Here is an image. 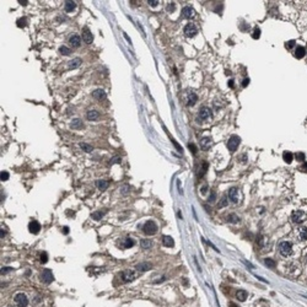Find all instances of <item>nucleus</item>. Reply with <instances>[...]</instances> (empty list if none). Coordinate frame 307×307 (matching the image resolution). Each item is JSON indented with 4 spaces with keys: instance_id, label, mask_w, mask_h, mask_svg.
Here are the masks:
<instances>
[{
    "instance_id": "f257e3e1",
    "label": "nucleus",
    "mask_w": 307,
    "mask_h": 307,
    "mask_svg": "<svg viewBox=\"0 0 307 307\" xmlns=\"http://www.w3.org/2000/svg\"><path fill=\"white\" fill-rule=\"evenodd\" d=\"M279 252L284 257H289L292 253V243L289 241H283L279 243Z\"/></svg>"
},
{
    "instance_id": "f03ea898",
    "label": "nucleus",
    "mask_w": 307,
    "mask_h": 307,
    "mask_svg": "<svg viewBox=\"0 0 307 307\" xmlns=\"http://www.w3.org/2000/svg\"><path fill=\"white\" fill-rule=\"evenodd\" d=\"M143 231L146 233V235H155V233L157 232V225L155 224L152 220H149V221H146L143 226Z\"/></svg>"
},
{
    "instance_id": "7ed1b4c3",
    "label": "nucleus",
    "mask_w": 307,
    "mask_h": 307,
    "mask_svg": "<svg viewBox=\"0 0 307 307\" xmlns=\"http://www.w3.org/2000/svg\"><path fill=\"white\" fill-rule=\"evenodd\" d=\"M306 218H307V215L305 211H302V210H295V211H292V214H291V220H292V222H295V224L304 222L306 220Z\"/></svg>"
},
{
    "instance_id": "20e7f679",
    "label": "nucleus",
    "mask_w": 307,
    "mask_h": 307,
    "mask_svg": "<svg viewBox=\"0 0 307 307\" xmlns=\"http://www.w3.org/2000/svg\"><path fill=\"white\" fill-rule=\"evenodd\" d=\"M240 136H237V135H232L230 139H228L227 141V148L228 150L231 151V152H233V151H236V149L238 148V145H240Z\"/></svg>"
},
{
    "instance_id": "39448f33",
    "label": "nucleus",
    "mask_w": 307,
    "mask_h": 307,
    "mask_svg": "<svg viewBox=\"0 0 307 307\" xmlns=\"http://www.w3.org/2000/svg\"><path fill=\"white\" fill-rule=\"evenodd\" d=\"M14 300H15V302L19 307H27V305H28V299H27V296L25 294H22V292L16 294L15 297H14Z\"/></svg>"
},
{
    "instance_id": "423d86ee",
    "label": "nucleus",
    "mask_w": 307,
    "mask_h": 307,
    "mask_svg": "<svg viewBox=\"0 0 307 307\" xmlns=\"http://www.w3.org/2000/svg\"><path fill=\"white\" fill-rule=\"evenodd\" d=\"M41 280H42L44 284H50L53 280H54V277H53V273L50 269H44L42 274H41Z\"/></svg>"
},
{
    "instance_id": "0eeeda50",
    "label": "nucleus",
    "mask_w": 307,
    "mask_h": 307,
    "mask_svg": "<svg viewBox=\"0 0 307 307\" xmlns=\"http://www.w3.org/2000/svg\"><path fill=\"white\" fill-rule=\"evenodd\" d=\"M121 278H122L123 283H129V281L134 280V279L136 278V275H135V273L133 272V270H124V272L121 274Z\"/></svg>"
},
{
    "instance_id": "6e6552de",
    "label": "nucleus",
    "mask_w": 307,
    "mask_h": 307,
    "mask_svg": "<svg viewBox=\"0 0 307 307\" xmlns=\"http://www.w3.org/2000/svg\"><path fill=\"white\" fill-rule=\"evenodd\" d=\"M197 32H198V30H197V27L193 25V24H188V25H186L184 27V35L187 36V37H194V36L197 35Z\"/></svg>"
},
{
    "instance_id": "1a4fd4ad",
    "label": "nucleus",
    "mask_w": 307,
    "mask_h": 307,
    "mask_svg": "<svg viewBox=\"0 0 307 307\" xmlns=\"http://www.w3.org/2000/svg\"><path fill=\"white\" fill-rule=\"evenodd\" d=\"M228 199H230L232 203H238V200H240V192H238L237 188H231L230 190H228Z\"/></svg>"
},
{
    "instance_id": "9d476101",
    "label": "nucleus",
    "mask_w": 307,
    "mask_h": 307,
    "mask_svg": "<svg viewBox=\"0 0 307 307\" xmlns=\"http://www.w3.org/2000/svg\"><path fill=\"white\" fill-rule=\"evenodd\" d=\"M82 39H84V42L85 43H87V44H90V43H92V41H94V36H92V33H91V31L87 28V27H85L84 30H82Z\"/></svg>"
},
{
    "instance_id": "9b49d317",
    "label": "nucleus",
    "mask_w": 307,
    "mask_h": 307,
    "mask_svg": "<svg viewBox=\"0 0 307 307\" xmlns=\"http://www.w3.org/2000/svg\"><path fill=\"white\" fill-rule=\"evenodd\" d=\"M211 114H213L211 109L208 108V107H203L199 112V119H201V121H207V119L211 118Z\"/></svg>"
},
{
    "instance_id": "f8f14e48",
    "label": "nucleus",
    "mask_w": 307,
    "mask_h": 307,
    "mask_svg": "<svg viewBox=\"0 0 307 307\" xmlns=\"http://www.w3.org/2000/svg\"><path fill=\"white\" fill-rule=\"evenodd\" d=\"M28 230L31 233H33V235H37L41 230V224L38 221H36V220H32V221L28 224Z\"/></svg>"
},
{
    "instance_id": "ddd939ff",
    "label": "nucleus",
    "mask_w": 307,
    "mask_h": 307,
    "mask_svg": "<svg viewBox=\"0 0 307 307\" xmlns=\"http://www.w3.org/2000/svg\"><path fill=\"white\" fill-rule=\"evenodd\" d=\"M296 236L300 241H306L307 240V227L301 226L296 230Z\"/></svg>"
},
{
    "instance_id": "4468645a",
    "label": "nucleus",
    "mask_w": 307,
    "mask_h": 307,
    "mask_svg": "<svg viewBox=\"0 0 307 307\" xmlns=\"http://www.w3.org/2000/svg\"><path fill=\"white\" fill-rule=\"evenodd\" d=\"M69 43L71 47H74V48H79L80 47V44H81V38H80V36H77V35H73L71 37L69 38Z\"/></svg>"
},
{
    "instance_id": "2eb2a0df",
    "label": "nucleus",
    "mask_w": 307,
    "mask_h": 307,
    "mask_svg": "<svg viewBox=\"0 0 307 307\" xmlns=\"http://www.w3.org/2000/svg\"><path fill=\"white\" fill-rule=\"evenodd\" d=\"M92 97L95 100H97V101L104 100V98H106V92H104L102 89H97V90H95L94 92H92Z\"/></svg>"
},
{
    "instance_id": "dca6fc26",
    "label": "nucleus",
    "mask_w": 307,
    "mask_h": 307,
    "mask_svg": "<svg viewBox=\"0 0 307 307\" xmlns=\"http://www.w3.org/2000/svg\"><path fill=\"white\" fill-rule=\"evenodd\" d=\"M86 118L89 119V121H97L100 118V112L96 111V109H90L86 113Z\"/></svg>"
},
{
    "instance_id": "f3484780",
    "label": "nucleus",
    "mask_w": 307,
    "mask_h": 307,
    "mask_svg": "<svg viewBox=\"0 0 307 307\" xmlns=\"http://www.w3.org/2000/svg\"><path fill=\"white\" fill-rule=\"evenodd\" d=\"M70 127H71V129H81V128L84 127V123H82L81 119L75 118V119H73L71 121Z\"/></svg>"
},
{
    "instance_id": "a211bd4d",
    "label": "nucleus",
    "mask_w": 307,
    "mask_h": 307,
    "mask_svg": "<svg viewBox=\"0 0 307 307\" xmlns=\"http://www.w3.org/2000/svg\"><path fill=\"white\" fill-rule=\"evenodd\" d=\"M136 270H139V272H148V270L151 269V264L148 263V262H144V263H139L136 264Z\"/></svg>"
},
{
    "instance_id": "6ab92c4d",
    "label": "nucleus",
    "mask_w": 307,
    "mask_h": 307,
    "mask_svg": "<svg viewBox=\"0 0 307 307\" xmlns=\"http://www.w3.org/2000/svg\"><path fill=\"white\" fill-rule=\"evenodd\" d=\"M182 15L184 17H187V19H190V17L194 16V10L189 6H186V7H183V10H182Z\"/></svg>"
},
{
    "instance_id": "aec40b11",
    "label": "nucleus",
    "mask_w": 307,
    "mask_h": 307,
    "mask_svg": "<svg viewBox=\"0 0 307 307\" xmlns=\"http://www.w3.org/2000/svg\"><path fill=\"white\" fill-rule=\"evenodd\" d=\"M162 245L165 247H173L175 246V241L171 236H163L162 237Z\"/></svg>"
},
{
    "instance_id": "412c9836",
    "label": "nucleus",
    "mask_w": 307,
    "mask_h": 307,
    "mask_svg": "<svg viewBox=\"0 0 307 307\" xmlns=\"http://www.w3.org/2000/svg\"><path fill=\"white\" fill-rule=\"evenodd\" d=\"M247 297H248V294H247V291H245V290H238L237 292H236V299L238 300V301H246L247 300Z\"/></svg>"
},
{
    "instance_id": "4be33fe9",
    "label": "nucleus",
    "mask_w": 307,
    "mask_h": 307,
    "mask_svg": "<svg viewBox=\"0 0 307 307\" xmlns=\"http://www.w3.org/2000/svg\"><path fill=\"white\" fill-rule=\"evenodd\" d=\"M134 240H133L131 237H127V238H124V240H123V243H122V246H123V248H130V247H133L134 246Z\"/></svg>"
},
{
    "instance_id": "5701e85b",
    "label": "nucleus",
    "mask_w": 307,
    "mask_h": 307,
    "mask_svg": "<svg viewBox=\"0 0 307 307\" xmlns=\"http://www.w3.org/2000/svg\"><path fill=\"white\" fill-rule=\"evenodd\" d=\"M108 184H109V182L108 181H104V180H100L96 182V186H97V188L100 190H104V189H107L108 188Z\"/></svg>"
},
{
    "instance_id": "b1692460",
    "label": "nucleus",
    "mask_w": 307,
    "mask_h": 307,
    "mask_svg": "<svg viewBox=\"0 0 307 307\" xmlns=\"http://www.w3.org/2000/svg\"><path fill=\"white\" fill-rule=\"evenodd\" d=\"M81 59L80 58H74L73 59V60H70V63H69V68L70 69H76V68H79L80 65H81Z\"/></svg>"
},
{
    "instance_id": "393cba45",
    "label": "nucleus",
    "mask_w": 307,
    "mask_h": 307,
    "mask_svg": "<svg viewBox=\"0 0 307 307\" xmlns=\"http://www.w3.org/2000/svg\"><path fill=\"white\" fill-rule=\"evenodd\" d=\"M75 7H76V4L74 1H65V4H64V10L66 12H71Z\"/></svg>"
},
{
    "instance_id": "a878e982",
    "label": "nucleus",
    "mask_w": 307,
    "mask_h": 307,
    "mask_svg": "<svg viewBox=\"0 0 307 307\" xmlns=\"http://www.w3.org/2000/svg\"><path fill=\"white\" fill-rule=\"evenodd\" d=\"M211 145V139L210 138H203L200 140V146H201V149H204V150H207L209 149V146Z\"/></svg>"
},
{
    "instance_id": "bb28decb",
    "label": "nucleus",
    "mask_w": 307,
    "mask_h": 307,
    "mask_svg": "<svg viewBox=\"0 0 307 307\" xmlns=\"http://www.w3.org/2000/svg\"><path fill=\"white\" fill-rule=\"evenodd\" d=\"M305 53H306V50H305V48H304V47H301V45H299V47H297V48L295 49V57H296L297 59L304 58Z\"/></svg>"
},
{
    "instance_id": "cd10ccee",
    "label": "nucleus",
    "mask_w": 307,
    "mask_h": 307,
    "mask_svg": "<svg viewBox=\"0 0 307 307\" xmlns=\"http://www.w3.org/2000/svg\"><path fill=\"white\" fill-rule=\"evenodd\" d=\"M197 101H198V96H197L194 92H189L188 94V104L189 106H194Z\"/></svg>"
},
{
    "instance_id": "c85d7f7f",
    "label": "nucleus",
    "mask_w": 307,
    "mask_h": 307,
    "mask_svg": "<svg viewBox=\"0 0 307 307\" xmlns=\"http://www.w3.org/2000/svg\"><path fill=\"white\" fill-rule=\"evenodd\" d=\"M283 159H284V161H285L286 163H291L292 159H294V155H292L290 151H285V152L283 154Z\"/></svg>"
},
{
    "instance_id": "c756f323",
    "label": "nucleus",
    "mask_w": 307,
    "mask_h": 307,
    "mask_svg": "<svg viewBox=\"0 0 307 307\" xmlns=\"http://www.w3.org/2000/svg\"><path fill=\"white\" fill-rule=\"evenodd\" d=\"M140 246H141V248H144V249H150L151 247H152V242L150 240H141Z\"/></svg>"
},
{
    "instance_id": "7c9ffc66",
    "label": "nucleus",
    "mask_w": 307,
    "mask_h": 307,
    "mask_svg": "<svg viewBox=\"0 0 307 307\" xmlns=\"http://www.w3.org/2000/svg\"><path fill=\"white\" fill-rule=\"evenodd\" d=\"M80 148H81L82 150H84L85 152H91V151L94 150V149H92V146L89 145V144H85V143H81V144H80Z\"/></svg>"
},
{
    "instance_id": "2f4dec72",
    "label": "nucleus",
    "mask_w": 307,
    "mask_h": 307,
    "mask_svg": "<svg viewBox=\"0 0 307 307\" xmlns=\"http://www.w3.org/2000/svg\"><path fill=\"white\" fill-rule=\"evenodd\" d=\"M227 221L236 224V222H238V221H240V219H238V216H237V215H235V214H230V215H228V216H227Z\"/></svg>"
},
{
    "instance_id": "473e14b6",
    "label": "nucleus",
    "mask_w": 307,
    "mask_h": 307,
    "mask_svg": "<svg viewBox=\"0 0 307 307\" xmlns=\"http://www.w3.org/2000/svg\"><path fill=\"white\" fill-rule=\"evenodd\" d=\"M59 52H60L63 56H69V54H70V49L68 48V47H65V45H62V47L59 48Z\"/></svg>"
},
{
    "instance_id": "72a5a7b5",
    "label": "nucleus",
    "mask_w": 307,
    "mask_h": 307,
    "mask_svg": "<svg viewBox=\"0 0 307 307\" xmlns=\"http://www.w3.org/2000/svg\"><path fill=\"white\" fill-rule=\"evenodd\" d=\"M104 213H106V211H96V213L92 214V219H94V220H100V219H102V218H103V215H104Z\"/></svg>"
},
{
    "instance_id": "f704fd0d",
    "label": "nucleus",
    "mask_w": 307,
    "mask_h": 307,
    "mask_svg": "<svg viewBox=\"0 0 307 307\" xmlns=\"http://www.w3.org/2000/svg\"><path fill=\"white\" fill-rule=\"evenodd\" d=\"M39 260H41V263H47L48 262V254L45 253V252H42V253L39 254Z\"/></svg>"
},
{
    "instance_id": "c9c22d12",
    "label": "nucleus",
    "mask_w": 307,
    "mask_h": 307,
    "mask_svg": "<svg viewBox=\"0 0 307 307\" xmlns=\"http://www.w3.org/2000/svg\"><path fill=\"white\" fill-rule=\"evenodd\" d=\"M252 37H253L254 39H258L260 37V30L258 28V27H255V28L253 30V33H252Z\"/></svg>"
},
{
    "instance_id": "e433bc0d",
    "label": "nucleus",
    "mask_w": 307,
    "mask_h": 307,
    "mask_svg": "<svg viewBox=\"0 0 307 307\" xmlns=\"http://www.w3.org/2000/svg\"><path fill=\"white\" fill-rule=\"evenodd\" d=\"M264 263L267 264L269 268H275V262H274L273 259H270V258H267V259H265V260H264Z\"/></svg>"
},
{
    "instance_id": "4c0bfd02",
    "label": "nucleus",
    "mask_w": 307,
    "mask_h": 307,
    "mask_svg": "<svg viewBox=\"0 0 307 307\" xmlns=\"http://www.w3.org/2000/svg\"><path fill=\"white\" fill-rule=\"evenodd\" d=\"M26 21L27 20L25 19V17H21V19H19V20H17V27H20V28H21V27H25L26 26Z\"/></svg>"
},
{
    "instance_id": "58836bf2",
    "label": "nucleus",
    "mask_w": 307,
    "mask_h": 307,
    "mask_svg": "<svg viewBox=\"0 0 307 307\" xmlns=\"http://www.w3.org/2000/svg\"><path fill=\"white\" fill-rule=\"evenodd\" d=\"M227 205V198L226 197H224V198L221 199V201L218 204V208H222V207H226Z\"/></svg>"
},
{
    "instance_id": "ea45409f",
    "label": "nucleus",
    "mask_w": 307,
    "mask_h": 307,
    "mask_svg": "<svg viewBox=\"0 0 307 307\" xmlns=\"http://www.w3.org/2000/svg\"><path fill=\"white\" fill-rule=\"evenodd\" d=\"M295 157L299 160V161H304V160H305V154L304 152H297L295 155Z\"/></svg>"
},
{
    "instance_id": "a19ab883",
    "label": "nucleus",
    "mask_w": 307,
    "mask_h": 307,
    "mask_svg": "<svg viewBox=\"0 0 307 307\" xmlns=\"http://www.w3.org/2000/svg\"><path fill=\"white\" fill-rule=\"evenodd\" d=\"M9 180V173L6 171H3L1 172V181H7Z\"/></svg>"
},
{
    "instance_id": "79ce46f5",
    "label": "nucleus",
    "mask_w": 307,
    "mask_h": 307,
    "mask_svg": "<svg viewBox=\"0 0 307 307\" xmlns=\"http://www.w3.org/2000/svg\"><path fill=\"white\" fill-rule=\"evenodd\" d=\"M11 270H12L11 267H4V268H1V274H6L9 272H11Z\"/></svg>"
},
{
    "instance_id": "37998d69",
    "label": "nucleus",
    "mask_w": 307,
    "mask_h": 307,
    "mask_svg": "<svg viewBox=\"0 0 307 307\" xmlns=\"http://www.w3.org/2000/svg\"><path fill=\"white\" fill-rule=\"evenodd\" d=\"M148 3H149V5H151V6H157L160 1L159 0H149Z\"/></svg>"
},
{
    "instance_id": "c03bdc74",
    "label": "nucleus",
    "mask_w": 307,
    "mask_h": 307,
    "mask_svg": "<svg viewBox=\"0 0 307 307\" xmlns=\"http://www.w3.org/2000/svg\"><path fill=\"white\" fill-rule=\"evenodd\" d=\"M294 45H295V41H290L289 43H286V47H287L289 49H291L292 47H294Z\"/></svg>"
},
{
    "instance_id": "a18cd8bd",
    "label": "nucleus",
    "mask_w": 307,
    "mask_h": 307,
    "mask_svg": "<svg viewBox=\"0 0 307 307\" xmlns=\"http://www.w3.org/2000/svg\"><path fill=\"white\" fill-rule=\"evenodd\" d=\"M167 10H168V12H172L173 10H175V4L172 3L171 5H168V6H167Z\"/></svg>"
},
{
    "instance_id": "49530a36",
    "label": "nucleus",
    "mask_w": 307,
    "mask_h": 307,
    "mask_svg": "<svg viewBox=\"0 0 307 307\" xmlns=\"http://www.w3.org/2000/svg\"><path fill=\"white\" fill-rule=\"evenodd\" d=\"M188 146H189V148L192 149V152H193V154H195V152H197V148H195V145H193V144H189Z\"/></svg>"
},
{
    "instance_id": "de8ad7c7",
    "label": "nucleus",
    "mask_w": 307,
    "mask_h": 307,
    "mask_svg": "<svg viewBox=\"0 0 307 307\" xmlns=\"http://www.w3.org/2000/svg\"><path fill=\"white\" fill-rule=\"evenodd\" d=\"M63 233H64V235H68V233H69V227H68V226H64V227H63Z\"/></svg>"
},
{
    "instance_id": "09e8293b",
    "label": "nucleus",
    "mask_w": 307,
    "mask_h": 307,
    "mask_svg": "<svg viewBox=\"0 0 307 307\" xmlns=\"http://www.w3.org/2000/svg\"><path fill=\"white\" fill-rule=\"evenodd\" d=\"M248 84H249V79H245L243 82H242V86H243V87H246Z\"/></svg>"
},
{
    "instance_id": "8fccbe9b",
    "label": "nucleus",
    "mask_w": 307,
    "mask_h": 307,
    "mask_svg": "<svg viewBox=\"0 0 307 307\" xmlns=\"http://www.w3.org/2000/svg\"><path fill=\"white\" fill-rule=\"evenodd\" d=\"M116 162H121V159H119V157H114L113 161H111V163H116Z\"/></svg>"
},
{
    "instance_id": "3c124183",
    "label": "nucleus",
    "mask_w": 307,
    "mask_h": 307,
    "mask_svg": "<svg viewBox=\"0 0 307 307\" xmlns=\"http://www.w3.org/2000/svg\"><path fill=\"white\" fill-rule=\"evenodd\" d=\"M19 3L21 4V5H27V3L28 1H27V0H19Z\"/></svg>"
},
{
    "instance_id": "603ef678",
    "label": "nucleus",
    "mask_w": 307,
    "mask_h": 307,
    "mask_svg": "<svg viewBox=\"0 0 307 307\" xmlns=\"http://www.w3.org/2000/svg\"><path fill=\"white\" fill-rule=\"evenodd\" d=\"M210 201H214L215 200V193H211V195H210Z\"/></svg>"
},
{
    "instance_id": "864d4df0",
    "label": "nucleus",
    "mask_w": 307,
    "mask_h": 307,
    "mask_svg": "<svg viewBox=\"0 0 307 307\" xmlns=\"http://www.w3.org/2000/svg\"><path fill=\"white\" fill-rule=\"evenodd\" d=\"M122 192H123V193H127V192H128V187H127V186H125V187H123V190H122Z\"/></svg>"
},
{
    "instance_id": "5fc2aeb1",
    "label": "nucleus",
    "mask_w": 307,
    "mask_h": 307,
    "mask_svg": "<svg viewBox=\"0 0 307 307\" xmlns=\"http://www.w3.org/2000/svg\"><path fill=\"white\" fill-rule=\"evenodd\" d=\"M228 306H230V307H238L236 304H233V302H230V305H228Z\"/></svg>"
},
{
    "instance_id": "6e6d98bb",
    "label": "nucleus",
    "mask_w": 307,
    "mask_h": 307,
    "mask_svg": "<svg viewBox=\"0 0 307 307\" xmlns=\"http://www.w3.org/2000/svg\"><path fill=\"white\" fill-rule=\"evenodd\" d=\"M301 168L304 169V171H307V163H305V165H304V166H302Z\"/></svg>"
},
{
    "instance_id": "4d7b16f0",
    "label": "nucleus",
    "mask_w": 307,
    "mask_h": 307,
    "mask_svg": "<svg viewBox=\"0 0 307 307\" xmlns=\"http://www.w3.org/2000/svg\"><path fill=\"white\" fill-rule=\"evenodd\" d=\"M228 85H230V87H233V80H230V82H228Z\"/></svg>"
},
{
    "instance_id": "13d9d810",
    "label": "nucleus",
    "mask_w": 307,
    "mask_h": 307,
    "mask_svg": "<svg viewBox=\"0 0 307 307\" xmlns=\"http://www.w3.org/2000/svg\"><path fill=\"white\" fill-rule=\"evenodd\" d=\"M205 192H207V187H203L201 188V193H205Z\"/></svg>"
},
{
    "instance_id": "bf43d9fd",
    "label": "nucleus",
    "mask_w": 307,
    "mask_h": 307,
    "mask_svg": "<svg viewBox=\"0 0 307 307\" xmlns=\"http://www.w3.org/2000/svg\"><path fill=\"white\" fill-rule=\"evenodd\" d=\"M4 236H5V231H4L3 228H1V237H4Z\"/></svg>"
}]
</instances>
